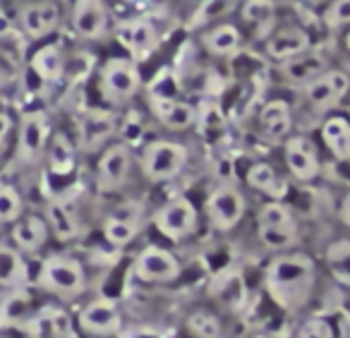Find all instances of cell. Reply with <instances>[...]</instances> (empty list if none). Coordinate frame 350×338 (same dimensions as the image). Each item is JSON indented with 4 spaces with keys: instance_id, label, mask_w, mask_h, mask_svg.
<instances>
[{
    "instance_id": "48",
    "label": "cell",
    "mask_w": 350,
    "mask_h": 338,
    "mask_svg": "<svg viewBox=\"0 0 350 338\" xmlns=\"http://www.w3.org/2000/svg\"><path fill=\"white\" fill-rule=\"evenodd\" d=\"M168 338H187V336H168Z\"/></svg>"
},
{
    "instance_id": "6",
    "label": "cell",
    "mask_w": 350,
    "mask_h": 338,
    "mask_svg": "<svg viewBox=\"0 0 350 338\" xmlns=\"http://www.w3.org/2000/svg\"><path fill=\"white\" fill-rule=\"evenodd\" d=\"M132 276L144 285H168L183 276V264L175 252L161 245H146L132 259Z\"/></svg>"
},
{
    "instance_id": "10",
    "label": "cell",
    "mask_w": 350,
    "mask_h": 338,
    "mask_svg": "<svg viewBox=\"0 0 350 338\" xmlns=\"http://www.w3.org/2000/svg\"><path fill=\"white\" fill-rule=\"evenodd\" d=\"M53 137L51 120L44 111H29L22 116L17 127V159L25 164H34L46 156L49 142Z\"/></svg>"
},
{
    "instance_id": "23",
    "label": "cell",
    "mask_w": 350,
    "mask_h": 338,
    "mask_svg": "<svg viewBox=\"0 0 350 338\" xmlns=\"http://www.w3.org/2000/svg\"><path fill=\"white\" fill-rule=\"evenodd\" d=\"M72 27L82 39H101L108 29L103 0H75Z\"/></svg>"
},
{
    "instance_id": "47",
    "label": "cell",
    "mask_w": 350,
    "mask_h": 338,
    "mask_svg": "<svg viewBox=\"0 0 350 338\" xmlns=\"http://www.w3.org/2000/svg\"><path fill=\"white\" fill-rule=\"evenodd\" d=\"M125 3H144V0H125Z\"/></svg>"
},
{
    "instance_id": "15",
    "label": "cell",
    "mask_w": 350,
    "mask_h": 338,
    "mask_svg": "<svg viewBox=\"0 0 350 338\" xmlns=\"http://www.w3.org/2000/svg\"><path fill=\"white\" fill-rule=\"evenodd\" d=\"M283 156H286V166L291 175L300 183H310L319 175V156H317V146L310 137H288L286 146H283Z\"/></svg>"
},
{
    "instance_id": "17",
    "label": "cell",
    "mask_w": 350,
    "mask_h": 338,
    "mask_svg": "<svg viewBox=\"0 0 350 338\" xmlns=\"http://www.w3.org/2000/svg\"><path fill=\"white\" fill-rule=\"evenodd\" d=\"M348 89H350L348 75L340 73V70H326L314 82L307 84L305 96L312 108H317V111H329V108H334L336 103L348 94Z\"/></svg>"
},
{
    "instance_id": "35",
    "label": "cell",
    "mask_w": 350,
    "mask_h": 338,
    "mask_svg": "<svg viewBox=\"0 0 350 338\" xmlns=\"http://www.w3.org/2000/svg\"><path fill=\"white\" fill-rule=\"evenodd\" d=\"M25 216V202L15 185L0 180V226H12Z\"/></svg>"
},
{
    "instance_id": "16",
    "label": "cell",
    "mask_w": 350,
    "mask_h": 338,
    "mask_svg": "<svg viewBox=\"0 0 350 338\" xmlns=\"http://www.w3.org/2000/svg\"><path fill=\"white\" fill-rule=\"evenodd\" d=\"M116 36L122 49L137 60L146 58L159 46V31H156L154 22L149 17H137V20L122 22L116 29Z\"/></svg>"
},
{
    "instance_id": "37",
    "label": "cell",
    "mask_w": 350,
    "mask_h": 338,
    "mask_svg": "<svg viewBox=\"0 0 350 338\" xmlns=\"http://www.w3.org/2000/svg\"><path fill=\"white\" fill-rule=\"evenodd\" d=\"M283 226H297L293 211L278 199L262 204V209L257 211V228H283Z\"/></svg>"
},
{
    "instance_id": "43",
    "label": "cell",
    "mask_w": 350,
    "mask_h": 338,
    "mask_svg": "<svg viewBox=\"0 0 350 338\" xmlns=\"http://www.w3.org/2000/svg\"><path fill=\"white\" fill-rule=\"evenodd\" d=\"M12 130H15V120H12V116L8 111H0V151L5 149Z\"/></svg>"
},
{
    "instance_id": "12",
    "label": "cell",
    "mask_w": 350,
    "mask_h": 338,
    "mask_svg": "<svg viewBox=\"0 0 350 338\" xmlns=\"http://www.w3.org/2000/svg\"><path fill=\"white\" fill-rule=\"evenodd\" d=\"M209 295L214 309H224V312L238 314L247 307L250 290L247 281H245L240 269H226L224 274H219L209 285Z\"/></svg>"
},
{
    "instance_id": "44",
    "label": "cell",
    "mask_w": 350,
    "mask_h": 338,
    "mask_svg": "<svg viewBox=\"0 0 350 338\" xmlns=\"http://www.w3.org/2000/svg\"><path fill=\"white\" fill-rule=\"evenodd\" d=\"M340 218H343L345 226H350V192L345 194L343 204H340Z\"/></svg>"
},
{
    "instance_id": "9",
    "label": "cell",
    "mask_w": 350,
    "mask_h": 338,
    "mask_svg": "<svg viewBox=\"0 0 350 338\" xmlns=\"http://www.w3.org/2000/svg\"><path fill=\"white\" fill-rule=\"evenodd\" d=\"M98 89L111 103H125L142 89L139 68L132 58H111L98 73Z\"/></svg>"
},
{
    "instance_id": "28",
    "label": "cell",
    "mask_w": 350,
    "mask_h": 338,
    "mask_svg": "<svg viewBox=\"0 0 350 338\" xmlns=\"http://www.w3.org/2000/svg\"><path fill=\"white\" fill-rule=\"evenodd\" d=\"M65 68L68 60L63 55V49L55 44H46L31 55V70L36 73V77L44 82H60L65 77Z\"/></svg>"
},
{
    "instance_id": "45",
    "label": "cell",
    "mask_w": 350,
    "mask_h": 338,
    "mask_svg": "<svg viewBox=\"0 0 350 338\" xmlns=\"http://www.w3.org/2000/svg\"><path fill=\"white\" fill-rule=\"evenodd\" d=\"M305 3H310V5H324V3H329V0H305Z\"/></svg>"
},
{
    "instance_id": "5",
    "label": "cell",
    "mask_w": 350,
    "mask_h": 338,
    "mask_svg": "<svg viewBox=\"0 0 350 338\" xmlns=\"http://www.w3.org/2000/svg\"><path fill=\"white\" fill-rule=\"evenodd\" d=\"M151 223L161 237L170 242H183L192 237L200 226V211L195 202L187 197H173L163 202L151 216Z\"/></svg>"
},
{
    "instance_id": "1",
    "label": "cell",
    "mask_w": 350,
    "mask_h": 338,
    "mask_svg": "<svg viewBox=\"0 0 350 338\" xmlns=\"http://www.w3.org/2000/svg\"><path fill=\"white\" fill-rule=\"evenodd\" d=\"M264 288L278 307H300L314 288V261L302 252L273 257L264 271Z\"/></svg>"
},
{
    "instance_id": "39",
    "label": "cell",
    "mask_w": 350,
    "mask_h": 338,
    "mask_svg": "<svg viewBox=\"0 0 350 338\" xmlns=\"http://www.w3.org/2000/svg\"><path fill=\"white\" fill-rule=\"evenodd\" d=\"M273 15H276L273 0H245L243 17H245V22H250V25L269 27L273 22Z\"/></svg>"
},
{
    "instance_id": "11",
    "label": "cell",
    "mask_w": 350,
    "mask_h": 338,
    "mask_svg": "<svg viewBox=\"0 0 350 338\" xmlns=\"http://www.w3.org/2000/svg\"><path fill=\"white\" fill-rule=\"evenodd\" d=\"M25 331H29L31 338H82L75 324V314L68 312L63 304L36 307Z\"/></svg>"
},
{
    "instance_id": "8",
    "label": "cell",
    "mask_w": 350,
    "mask_h": 338,
    "mask_svg": "<svg viewBox=\"0 0 350 338\" xmlns=\"http://www.w3.org/2000/svg\"><path fill=\"white\" fill-rule=\"evenodd\" d=\"M247 211V199L233 185H216L204 199V216L214 231L228 233L243 221Z\"/></svg>"
},
{
    "instance_id": "3",
    "label": "cell",
    "mask_w": 350,
    "mask_h": 338,
    "mask_svg": "<svg viewBox=\"0 0 350 338\" xmlns=\"http://www.w3.org/2000/svg\"><path fill=\"white\" fill-rule=\"evenodd\" d=\"M72 314L82 338H118L125 328V314L120 302L106 295L87 300Z\"/></svg>"
},
{
    "instance_id": "42",
    "label": "cell",
    "mask_w": 350,
    "mask_h": 338,
    "mask_svg": "<svg viewBox=\"0 0 350 338\" xmlns=\"http://www.w3.org/2000/svg\"><path fill=\"white\" fill-rule=\"evenodd\" d=\"M118 338H168V333L159 331L154 326H146V324H137V326H125Z\"/></svg>"
},
{
    "instance_id": "40",
    "label": "cell",
    "mask_w": 350,
    "mask_h": 338,
    "mask_svg": "<svg viewBox=\"0 0 350 338\" xmlns=\"http://www.w3.org/2000/svg\"><path fill=\"white\" fill-rule=\"evenodd\" d=\"M297 338H334V326L326 319L312 317L300 324L297 328Z\"/></svg>"
},
{
    "instance_id": "41",
    "label": "cell",
    "mask_w": 350,
    "mask_h": 338,
    "mask_svg": "<svg viewBox=\"0 0 350 338\" xmlns=\"http://www.w3.org/2000/svg\"><path fill=\"white\" fill-rule=\"evenodd\" d=\"M324 22L329 27H348L350 25V0H334L324 12Z\"/></svg>"
},
{
    "instance_id": "33",
    "label": "cell",
    "mask_w": 350,
    "mask_h": 338,
    "mask_svg": "<svg viewBox=\"0 0 350 338\" xmlns=\"http://www.w3.org/2000/svg\"><path fill=\"white\" fill-rule=\"evenodd\" d=\"M0 55L10 60L12 65L25 63V39L12 25V20H8L3 12H0Z\"/></svg>"
},
{
    "instance_id": "22",
    "label": "cell",
    "mask_w": 350,
    "mask_h": 338,
    "mask_svg": "<svg viewBox=\"0 0 350 338\" xmlns=\"http://www.w3.org/2000/svg\"><path fill=\"white\" fill-rule=\"evenodd\" d=\"M27 257L12 242H0V288L3 290H25L31 283Z\"/></svg>"
},
{
    "instance_id": "26",
    "label": "cell",
    "mask_w": 350,
    "mask_h": 338,
    "mask_svg": "<svg viewBox=\"0 0 350 338\" xmlns=\"http://www.w3.org/2000/svg\"><path fill=\"white\" fill-rule=\"evenodd\" d=\"M326 73V58L319 51H305V53L295 55L288 63H283V75L288 82L302 84L307 87L310 82H314L319 75Z\"/></svg>"
},
{
    "instance_id": "34",
    "label": "cell",
    "mask_w": 350,
    "mask_h": 338,
    "mask_svg": "<svg viewBox=\"0 0 350 338\" xmlns=\"http://www.w3.org/2000/svg\"><path fill=\"white\" fill-rule=\"evenodd\" d=\"M326 266L338 283L350 285V240L331 242L326 247Z\"/></svg>"
},
{
    "instance_id": "18",
    "label": "cell",
    "mask_w": 350,
    "mask_h": 338,
    "mask_svg": "<svg viewBox=\"0 0 350 338\" xmlns=\"http://www.w3.org/2000/svg\"><path fill=\"white\" fill-rule=\"evenodd\" d=\"M142 228V209L137 204H122L116 211H111L103 221V237L108 245L125 247L137 237Z\"/></svg>"
},
{
    "instance_id": "25",
    "label": "cell",
    "mask_w": 350,
    "mask_h": 338,
    "mask_svg": "<svg viewBox=\"0 0 350 338\" xmlns=\"http://www.w3.org/2000/svg\"><path fill=\"white\" fill-rule=\"evenodd\" d=\"M245 180H247V185L252 190H257V192L267 194L271 199H278V202L288 194L286 178L267 161H257V164L250 166L247 173H245Z\"/></svg>"
},
{
    "instance_id": "13",
    "label": "cell",
    "mask_w": 350,
    "mask_h": 338,
    "mask_svg": "<svg viewBox=\"0 0 350 338\" xmlns=\"http://www.w3.org/2000/svg\"><path fill=\"white\" fill-rule=\"evenodd\" d=\"M77 132H79L77 135L79 146L84 151H94V149H101L116 132H120V125H118L116 113L92 108V111L82 113V118L77 122Z\"/></svg>"
},
{
    "instance_id": "20",
    "label": "cell",
    "mask_w": 350,
    "mask_h": 338,
    "mask_svg": "<svg viewBox=\"0 0 350 338\" xmlns=\"http://www.w3.org/2000/svg\"><path fill=\"white\" fill-rule=\"evenodd\" d=\"M60 5L55 0H39V3H29L20 10V25L29 39H44L51 31L58 29L60 25Z\"/></svg>"
},
{
    "instance_id": "14",
    "label": "cell",
    "mask_w": 350,
    "mask_h": 338,
    "mask_svg": "<svg viewBox=\"0 0 350 338\" xmlns=\"http://www.w3.org/2000/svg\"><path fill=\"white\" fill-rule=\"evenodd\" d=\"M146 103H149L151 116L168 130H190L197 122V108L187 101H180L178 96H161V94L149 92Z\"/></svg>"
},
{
    "instance_id": "27",
    "label": "cell",
    "mask_w": 350,
    "mask_h": 338,
    "mask_svg": "<svg viewBox=\"0 0 350 338\" xmlns=\"http://www.w3.org/2000/svg\"><path fill=\"white\" fill-rule=\"evenodd\" d=\"M293 127V116L291 106L281 99L264 103V108L259 111V130L269 140H283Z\"/></svg>"
},
{
    "instance_id": "32",
    "label": "cell",
    "mask_w": 350,
    "mask_h": 338,
    "mask_svg": "<svg viewBox=\"0 0 350 338\" xmlns=\"http://www.w3.org/2000/svg\"><path fill=\"white\" fill-rule=\"evenodd\" d=\"M243 44V36L235 25H219L204 34V46L211 55H233Z\"/></svg>"
},
{
    "instance_id": "38",
    "label": "cell",
    "mask_w": 350,
    "mask_h": 338,
    "mask_svg": "<svg viewBox=\"0 0 350 338\" xmlns=\"http://www.w3.org/2000/svg\"><path fill=\"white\" fill-rule=\"evenodd\" d=\"M259 242L269 250H291L297 242V226L283 228H257Z\"/></svg>"
},
{
    "instance_id": "46",
    "label": "cell",
    "mask_w": 350,
    "mask_h": 338,
    "mask_svg": "<svg viewBox=\"0 0 350 338\" xmlns=\"http://www.w3.org/2000/svg\"><path fill=\"white\" fill-rule=\"evenodd\" d=\"M345 46H348V49H350V34L345 36Z\"/></svg>"
},
{
    "instance_id": "30",
    "label": "cell",
    "mask_w": 350,
    "mask_h": 338,
    "mask_svg": "<svg viewBox=\"0 0 350 338\" xmlns=\"http://www.w3.org/2000/svg\"><path fill=\"white\" fill-rule=\"evenodd\" d=\"M224 324H221L219 309L197 307L185 317V336L187 338H221Z\"/></svg>"
},
{
    "instance_id": "36",
    "label": "cell",
    "mask_w": 350,
    "mask_h": 338,
    "mask_svg": "<svg viewBox=\"0 0 350 338\" xmlns=\"http://www.w3.org/2000/svg\"><path fill=\"white\" fill-rule=\"evenodd\" d=\"M238 5L240 0H202L200 8L195 10V15H192L190 27H202V25H209V22L224 20Z\"/></svg>"
},
{
    "instance_id": "19",
    "label": "cell",
    "mask_w": 350,
    "mask_h": 338,
    "mask_svg": "<svg viewBox=\"0 0 350 338\" xmlns=\"http://www.w3.org/2000/svg\"><path fill=\"white\" fill-rule=\"evenodd\" d=\"M51 237V228L46 223V216L39 213H25L20 221L10 226V240L22 255H39Z\"/></svg>"
},
{
    "instance_id": "31",
    "label": "cell",
    "mask_w": 350,
    "mask_h": 338,
    "mask_svg": "<svg viewBox=\"0 0 350 338\" xmlns=\"http://www.w3.org/2000/svg\"><path fill=\"white\" fill-rule=\"evenodd\" d=\"M46 223H49L51 233L58 237L60 242H70L77 237V221H75L72 211L63 199H51L46 207Z\"/></svg>"
},
{
    "instance_id": "24",
    "label": "cell",
    "mask_w": 350,
    "mask_h": 338,
    "mask_svg": "<svg viewBox=\"0 0 350 338\" xmlns=\"http://www.w3.org/2000/svg\"><path fill=\"white\" fill-rule=\"evenodd\" d=\"M310 51V36L307 31L297 29V27H286V29L276 31L271 39L267 41V53L271 60H278V63H288L295 55Z\"/></svg>"
},
{
    "instance_id": "2",
    "label": "cell",
    "mask_w": 350,
    "mask_h": 338,
    "mask_svg": "<svg viewBox=\"0 0 350 338\" xmlns=\"http://www.w3.org/2000/svg\"><path fill=\"white\" fill-rule=\"evenodd\" d=\"M31 283L58 304H70L87 293V271L77 257L55 252L41 259Z\"/></svg>"
},
{
    "instance_id": "21",
    "label": "cell",
    "mask_w": 350,
    "mask_h": 338,
    "mask_svg": "<svg viewBox=\"0 0 350 338\" xmlns=\"http://www.w3.org/2000/svg\"><path fill=\"white\" fill-rule=\"evenodd\" d=\"M49 175L55 180H70L77 173V144L70 140L68 132H53L46 149Z\"/></svg>"
},
{
    "instance_id": "4",
    "label": "cell",
    "mask_w": 350,
    "mask_h": 338,
    "mask_svg": "<svg viewBox=\"0 0 350 338\" xmlns=\"http://www.w3.org/2000/svg\"><path fill=\"white\" fill-rule=\"evenodd\" d=\"M187 146L173 140H154L144 144L139 154V168L149 183H168V180L178 178L183 168L187 166Z\"/></svg>"
},
{
    "instance_id": "29",
    "label": "cell",
    "mask_w": 350,
    "mask_h": 338,
    "mask_svg": "<svg viewBox=\"0 0 350 338\" xmlns=\"http://www.w3.org/2000/svg\"><path fill=\"white\" fill-rule=\"evenodd\" d=\"M321 140L326 149L338 161H350V120L343 116H331L321 125Z\"/></svg>"
},
{
    "instance_id": "7",
    "label": "cell",
    "mask_w": 350,
    "mask_h": 338,
    "mask_svg": "<svg viewBox=\"0 0 350 338\" xmlns=\"http://www.w3.org/2000/svg\"><path fill=\"white\" fill-rule=\"evenodd\" d=\"M132 164H135V154H132V146L127 142L108 144L98 156L96 173H94L98 194H113L125 187L132 173Z\"/></svg>"
}]
</instances>
